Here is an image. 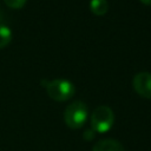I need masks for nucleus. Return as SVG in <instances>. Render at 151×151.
Masks as SVG:
<instances>
[{
	"label": "nucleus",
	"instance_id": "f257e3e1",
	"mask_svg": "<svg viewBox=\"0 0 151 151\" xmlns=\"http://www.w3.org/2000/svg\"><path fill=\"white\" fill-rule=\"evenodd\" d=\"M88 110L84 101L76 100L67 105L64 111V120L65 124L73 130L80 129L87 120Z\"/></svg>",
	"mask_w": 151,
	"mask_h": 151
},
{
	"label": "nucleus",
	"instance_id": "f03ea898",
	"mask_svg": "<svg viewBox=\"0 0 151 151\" xmlns=\"http://www.w3.org/2000/svg\"><path fill=\"white\" fill-rule=\"evenodd\" d=\"M91 129L96 133H105L111 130L114 123V113L111 107L101 105L93 110L91 114Z\"/></svg>",
	"mask_w": 151,
	"mask_h": 151
},
{
	"label": "nucleus",
	"instance_id": "7ed1b4c3",
	"mask_svg": "<svg viewBox=\"0 0 151 151\" xmlns=\"http://www.w3.org/2000/svg\"><path fill=\"white\" fill-rule=\"evenodd\" d=\"M46 91L51 99L55 101H66L73 97L76 88L74 85L67 79H54L48 81Z\"/></svg>",
	"mask_w": 151,
	"mask_h": 151
},
{
	"label": "nucleus",
	"instance_id": "20e7f679",
	"mask_svg": "<svg viewBox=\"0 0 151 151\" xmlns=\"http://www.w3.org/2000/svg\"><path fill=\"white\" fill-rule=\"evenodd\" d=\"M132 85L134 91L143 98L151 99V73L139 72L133 77Z\"/></svg>",
	"mask_w": 151,
	"mask_h": 151
},
{
	"label": "nucleus",
	"instance_id": "39448f33",
	"mask_svg": "<svg viewBox=\"0 0 151 151\" xmlns=\"http://www.w3.org/2000/svg\"><path fill=\"white\" fill-rule=\"evenodd\" d=\"M92 151H124V147L116 139H101L94 144Z\"/></svg>",
	"mask_w": 151,
	"mask_h": 151
},
{
	"label": "nucleus",
	"instance_id": "423d86ee",
	"mask_svg": "<svg viewBox=\"0 0 151 151\" xmlns=\"http://www.w3.org/2000/svg\"><path fill=\"white\" fill-rule=\"evenodd\" d=\"M90 9L94 15H104L109 11V4L106 0H91Z\"/></svg>",
	"mask_w": 151,
	"mask_h": 151
},
{
	"label": "nucleus",
	"instance_id": "0eeeda50",
	"mask_svg": "<svg viewBox=\"0 0 151 151\" xmlns=\"http://www.w3.org/2000/svg\"><path fill=\"white\" fill-rule=\"evenodd\" d=\"M11 39H12L11 29L5 25H0V50L5 48L9 44Z\"/></svg>",
	"mask_w": 151,
	"mask_h": 151
},
{
	"label": "nucleus",
	"instance_id": "6e6552de",
	"mask_svg": "<svg viewBox=\"0 0 151 151\" xmlns=\"http://www.w3.org/2000/svg\"><path fill=\"white\" fill-rule=\"evenodd\" d=\"M4 2L6 6H8L12 9H19L24 7V5L26 4V0H4Z\"/></svg>",
	"mask_w": 151,
	"mask_h": 151
},
{
	"label": "nucleus",
	"instance_id": "1a4fd4ad",
	"mask_svg": "<svg viewBox=\"0 0 151 151\" xmlns=\"http://www.w3.org/2000/svg\"><path fill=\"white\" fill-rule=\"evenodd\" d=\"M84 139L85 140H92L93 138H94V136H96V132L92 130V129H87L85 132H84Z\"/></svg>",
	"mask_w": 151,
	"mask_h": 151
},
{
	"label": "nucleus",
	"instance_id": "9d476101",
	"mask_svg": "<svg viewBox=\"0 0 151 151\" xmlns=\"http://www.w3.org/2000/svg\"><path fill=\"white\" fill-rule=\"evenodd\" d=\"M40 84H41V86L46 87V86H47V84H48V80H46V79H42V80L40 81Z\"/></svg>",
	"mask_w": 151,
	"mask_h": 151
},
{
	"label": "nucleus",
	"instance_id": "9b49d317",
	"mask_svg": "<svg viewBox=\"0 0 151 151\" xmlns=\"http://www.w3.org/2000/svg\"><path fill=\"white\" fill-rule=\"evenodd\" d=\"M139 1L142 4H144V5H149V6L151 5V0H139Z\"/></svg>",
	"mask_w": 151,
	"mask_h": 151
}]
</instances>
